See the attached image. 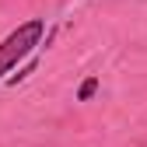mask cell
I'll return each instance as SVG.
<instances>
[{
	"mask_svg": "<svg viewBox=\"0 0 147 147\" xmlns=\"http://www.w3.org/2000/svg\"><path fill=\"white\" fill-rule=\"evenodd\" d=\"M42 32H46V25L39 21V18H32V21H25V25H18L4 42H0V77H4L7 70H14L18 63H21L28 53L39 46V39H42Z\"/></svg>",
	"mask_w": 147,
	"mask_h": 147,
	"instance_id": "obj_1",
	"label": "cell"
},
{
	"mask_svg": "<svg viewBox=\"0 0 147 147\" xmlns=\"http://www.w3.org/2000/svg\"><path fill=\"white\" fill-rule=\"evenodd\" d=\"M95 91H98V77H88V81L81 84V91H77V98H81V102H91Z\"/></svg>",
	"mask_w": 147,
	"mask_h": 147,
	"instance_id": "obj_2",
	"label": "cell"
}]
</instances>
